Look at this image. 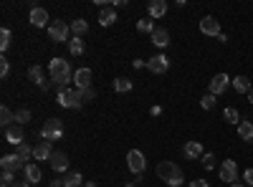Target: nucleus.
<instances>
[{"instance_id":"nucleus-26","label":"nucleus","mask_w":253,"mask_h":187,"mask_svg":"<svg viewBox=\"0 0 253 187\" xmlns=\"http://www.w3.org/2000/svg\"><path fill=\"white\" fill-rule=\"evenodd\" d=\"M28 76H31V81H36L41 89L46 86V81H43V69H41V66H31V69H28Z\"/></svg>"},{"instance_id":"nucleus-11","label":"nucleus","mask_w":253,"mask_h":187,"mask_svg":"<svg viewBox=\"0 0 253 187\" xmlns=\"http://www.w3.org/2000/svg\"><path fill=\"white\" fill-rule=\"evenodd\" d=\"M147 69H150L152 74H165L167 69H170V58H167V56H152L150 61H147Z\"/></svg>"},{"instance_id":"nucleus-35","label":"nucleus","mask_w":253,"mask_h":187,"mask_svg":"<svg viewBox=\"0 0 253 187\" xmlns=\"http://www.w3.org/2000/svg\"><path fill=\"white\" fill-rule=\"evenodd\" d=\"M203 167L205 170H215V154L213 152H205L203 154Z\"/></svg>"},{"instance_id":"nucleus-44","label":"nucleus","mask_w":253,"mask_h":187,"mask_svg":"<svg viewBox=\"0 0 253 187\" xmlns=\"http://www.w3.org/2000/svg\"><path fill=\"white\" fill-rule=\"evenodd\" d=\"M230 187H246L243 182H233V185H230Z\"/></svg>"},{"instance_id":"nucleus-43","label":"nucleus","mask_w":253,"mask_h":187,"mask_svg":"<svg viewBox=\"0 0 253 187\" xmlns=\"http://www.w3.org/2000/svg\"><path fill=\"white\" fill-rule=\"evenodd\" d=\"M28 185H31V182H13L10 187H28Z\"/></svg>"},{"instance_id":"nucleus-30","label":"nucleus","mask_w":253,"mask_h":187,"mask_svg":"<svg viewBox=\"0 0 253 187\" xmlns=\"http://www.w3.org/2000/svg\"><path fill=\"white\" fill-rule=\"evenodd\" d=\"M10 40H13V33L8 28H3V31H0V51H8L10 48Z\"/></svg>"},{"instance_id":"nucleus-12","label":"nucleus","mask_w":253,"mask_h":187,"mask_svg":"<svg viewBox=\"0 0 253 187\" xmlns=\"http://www.w3.org/2000/svg\"><path fill=\"white\" fill-rule=\"evenodd\" d=\"M23 139H26V132H23V127H20V124L5 129V142H8V144H15V147H20V144H23Z\"/></svg>"},{"instance_id":"nucleus-38","label":"nucleus","mask_w":253,"mask_h":187,"mask_svg":"<svg viewBox=\"0 0 253 187\" xmlns=\"http://www.w3.org/2000/svg\"><path fill=\"white\" fill-rule=\"evenodd\" d=\"M243 185H246V187H253V167H248V170L243 172Z\"/></svg>"},{"instance_id":"nucleus-32","label":"nucleus","mask_w":253,"mask_h":187,"mask_svg":"<svg viewBox=\"0 0 253 187\" xmlns=\"http://www.w3.org/2000/svg\"><path fill=\"white\" fill-rule=\"evenodd\" d=\"M69 51H71V56H81L84 53V40L81 38H71L69 40Z\"/></svg>"},{"instance_id":"nucleus-39","label":"nucleus","mask_w":253,"mask_h":187,"mask_svg":"<svg viewBox=\"0 0 253 187\" xmlns=\"http://www.w3.org/2000/svg\"><path fill=\"white\" fill-rule=\"evenodd\" d=\"M8 71H10V64H8L5 58H3V61H0V76L5 78V76H8Z\"/></svg>"},{"instance_id":"nucleus-20","label":"nucleus","mask_w":253,"mask_h":187,"mask_svg":"<svg viewBox=\"0 0 253 187\" xmlns=\"http://www.w3.org/2000/svg\"><path fill=\"white\" fill-rule=\"evenodd\" d=\"M230 86H233L238 94H248V91L253 89V84H251V78H248V76H236L233 81H230Z\"/></svg>"},{"instance_id":"nucleus-6","label":"nucleus","mask_w":253,"mask_h":187,"mask_svg":"<svg viewBox=\"0 0 253 187\" xmlns=\"http://www.w3.org/2000/svg\"><path fill=\"white\" fill-rule=\"evenodd\" d=\"M126 167H129L134 175H142V172H144V167H147L144 154H142L139 150H132L129 154H126Z\"/></svg>"},{"instance_id":"nucleus-21","label":"nucleus","mask_w":253,"mask_h":187,"mask_svg":"<svg viewBox=\"0 0 253 187\" xmlns=\"http://www.w3.org/2000/svg\"><path fill=\"white\" fill-rule=\"evenodd\" d=\"M23 175H26V182H41V170H38V164H33V162H28L26 167H23Z\"/></svg>"},{"instance_id":"nucleus-42","label":"nucleus","mask_w":253,"mask_h":187,"mask_svg":"<svg viewBox=\"0 0 253 187\" xmlns=\"http://www.w3.org/2000/svg\"><path fill=\"white\" fill-rule=\"evenodd\" d=\"M51 187H66V185H63V180H53V182H51Z\"/></svg>"},{"instance_id":"nucleus-15","label":"nucleus","mask_w":253,"mask_h":187,"mask_svg":"<svg viewBox=\"0 0 253 187\" xmlns=\"http://www.w3.org/2000/svg\"><path fill=\"white\" fill-rule=\"evenodd\" d=\"M182 154L187 159H203V144L200 142H185V147H182Z\"/></svg>"},{"instance_id":"nucleus-47","label":"nucleus","mask_w":253,"mask_h":187,"mask_svg":"<svg viewBox=\"0 0 253 187\" xmlns=\"http://www.w3.org/2000/svg\"><path fill=\"white\" fill-rule=\"evenodd\" d=\"M124 187H134V182H126V185H124Z\"/></svg>"},{"instance_id":"nucleus-34","label":"nucleus","mask_w":253,"mask_h":187,"mask_svg":"<svg viewBox=\"0 0 253 187\" xmlns=\"http://www.w3.org/2000/svg\"><path fill=\"white\" fill-rule=\"evenodd\" d=\"M200 104H203V109H215V104H218V96H213V94H205L203 99H200Z\"/></svg>"},{"instance_id":"nucleus-8","label":"nucleus","mask_w":253,"mask_h":187,"mask_svg":"<svg viewBox=\"0 0 253 187\" xmlns=\"http://www.w3.org/2000/svg\"><path fill=\"white\" fill-rule=\"evenodd\" d=\"M230 78L228 74H218V76H213V81H210V91L208 94H213V96H220V94H225L228 91V86H230Z\"/></svg>"},{"instance_id":"nucleus-36","label":"nucleus","mask_w":253,"mask_h":187,"mask_svg":"<svg viewBox=\"0 0 253 187\" xmlns=\"http://www.w3.org/2000/svg\"><path fill=\"white\" fill-rule=\"evenodd\" d=\"M26 121H31V112H28V109H20V112H15V124H20V127H23Z\"/></svg>"},{"instance_id":"nucleus-46","label":"nucleus","mask_w":253,"mask_h":187,"mask_svg":"<svg viewBox=\"0 0 253 187\" xmlns=\"http://www.w3.org/2000/svg\"><path fill=\"white\" fill-rule=\"evenodd\" d=\"M84 187H96V182H86V185H84Z\"/></svg>"},{"instance_id":"nucleus-25","label":"nucleus","mask_w":253,"mask_h":187,"mask_svg":"<svg viewBox=\"0 0 253 187\" xmlns=\"http://www.w3.org/2000/svg\"><path fill=\"white\" fill-rule=\"evenodd\" d=\"M13 121H15V114H13L8 107L0 109V124H3V129H10V127H13Z\"/></svg>"},{"instance_id":"nucleus-41","label":"nucleus","mask_w":253,"mask_h":187,"mask_svg":"<svg viewBox=\"0 0 253 187\" xmlns=\"http://www.w3.org/2000/svg\"><path fill=\"white\" fill-rule=\"evenodd\" d=\"M150 114H152V116H160V114H162V107H152Z\"/></svg>"},{"instance_id":"nucleus-37","label":"nucleus","mask_w":253,"mask_h":187,"mask_svg":"<svg viewBox=\"0 0 253 187\" xmlns=\"http://www.w3.org/2000/svg\"><path fill=\"white\" fill-rule=\"evenodd\" d=\"M79 94H81V101H94V99H96V89H91V86L84 89V91H79Z\"/></svg>"},{"instance_id":"nucleus-31","label":"nucleus","mask_w":253,"mask_h":187,"mask_svg":"<svg viewBox=\"0 0 253 187\" xmlns=\"http://www.w3.org/2000/svg\"><path fill=\"white\" fill-rule=\"evenodd\" d=\"M223 116H225V121H228V124H238V121H241V114H238V109H236V107H228V109L223 112Z\"/></svg>"},{"instance_id":"nucleus-23","label":"nucleus","mask_w":253,"mask_h":187,"mask_svg":"<svg viewBox=\"0 0 253 187\" xmlns=\"http://www.w3.org/2000/svg\"><path fill=\"white\" fill-rule=\"evenodd\" d=\"M238 134L243 142H253V121H241L238 124Z\"/></svg>"},{"instance_id":"nucleus-19","label":"nucleus","mask_w":253,"mask_h":187,"mask_svg":"<svg viewBox=\"0 0 253 187\" xmlns=\"http://www.w3.org/2000/svg\"><path fill=\"white\" fill-rule=\"evenodd\" d=\"M147 13H150L152 20H155V18H162V15L167 13V3H165V0H152V3L147 5Z\"/></svg>"},{"instance_id":"nucleus-45","label":"nucleus","mask_w":253,"mask_h":187,"mask_svg":"<svg viewBox=\"0 0 253 187\" xmlns=\"http://www.w3.org/2000/svg\"><path fill=\"white\" fill-rule=\"evenodd\" d=\"M248 101H251V104H253V89H251V91H248Z\"/></svg>"},{"instance_id":"nucleus-18","label":"nucleus","mask_w":253,"mask_h":187,"mask_svg":"<svg viewBox=\"0 0 253 187\" xmlns=\"http://www.w3.org/2000/svg\"><path fill=\"white\" fill-rule=\"evenodd\" d=\"M152 43H155L157 48H167V43H170V31H167V28H155Z\"/></svg>"},{"instance_id":"nucleus-16","label":"nucleus","mask_w":253,"mask_h":187,"mask_svg":"<svg viewBox=\"0 0 253 187\" xmlns=\"http://www.w3.org/2000/svg\"><path fill=\"white\" fill-rule=\"evenodd\" d=\"M48 164H51L56 172H66V170H69V157L63 154V152H53L51 159H48Z\"/></svg>"},{"instance_id":"nucleus-4","label":"nucleus","mask_w":253,"mask_h":187,"mask_svg":"<svg viewBox=\"0 0 253 187\" xmlns=\"http://www.w3.org/2000/svg\"><path fill=\"white\" fill-rule=\"evenodd\" d=\"M58 104L63 109H79L84 101H81V94L76 89H63V91H58Z\"/></svg>"},{"instance_id":"nucleus-10","label":"nucleus","mask_w":253,"mask_h":187,"mask_svg":"<svg viewBox=\"0 0 253 187\" xmlns=\"http://www.w3.org/2000/svg\"><path fill=\"white\" fill-rule=\"evenodd\" d=\"M0 167H3V172H10V175H15L18 170H23L26 164H23V159H20L18 154H5L3 159H0Z\"/></svg>"},{"instance_id":"nucleus-22","label":"nucleus","mask_w":253,"mask_h":187,"mask_svg":"<svg viewBox=\"0 0 253 187\" xmlns=\"http://www.w3.org/2000/svg\"><path fill=\"white\" fill-rule=\"evenodd\" d=\"M114 20H117V10H114V8H101V13H99V23H101L104 28H109Z\"/></svg>"},{"instance_id":"nucleus-28","label":"nucleus","mask_w":253,"mask_h":187,"mask_svg":"<svg viewBox=\"0 0 253 187\" xmlns=\"http://www.w3.org/2000/svg\"><path fill=\"white\" fill-rule=\"evenodd\" d=\"M155 28H157V26L152 23V18H142V20H137V31H139V33H150V36H152Z\"/></svg>"},{"instance_id":"nucleus-40","label":"nucleus","mask_w":253,"mask_h":187,"mask_svg":"<svg viewBox=\"0 0 253 187\" xmlns=\"http://www.w3.org/2000/svg\"><path fill=\"white\" fill-rule=\"evenodd\" d=\"M190 187H210L205 180H195V182H190Z\"/></svg>"},{"instance_id":"nucleus-29","label":"nucleus","mask_w":253,"mask_h":187,"mask_svg":"<svg viewBox=\"0 0 253 187\" xmlns=\"http://www.w3.org/2000/svg\"><path fill=\"white\" fill-rule=\"evenodd\" d=\"M81 172H66V177H63V185L66 187H81Z\"/></svg>"},{"instance_id":"nucleus-3","label":"nucleus","mask_w":253,"mask_h":187,"mask_svg":"<svg viewBox=\"0 0 253 187\" xmlns=\"http://www.w3.org/2000/svg\"><path fill=\"white\" fill-rule=\"evenodd\" d=\"M41 137H43V142H56L63 137V121L61 119H48L43 124V129H41Z\"/></svg>"},{"instance_id":"nucleus-27","label":"nucleus","mask_w":253,"mask_h":187,"mask_svg":"<svg viewBox=\"0 0 253 187\" xmlns=\"http://www.w3.org/2000/svg\"><path fill=\"white\" fill-rule=\"evenodd\" d=\"M114 91H117V94H126V91H132V81L126 78V76H119V78L114 81Z\"/></svg>"},{"instance_id":"nucleus-33","label":"nucleus","mask_w":253,"mask_h":187,"mask_svg":"<svg viewBox=\"0 0 253 187\" xmlns=\"http://www.w3.org/2000/svg\"><path fill=\"white\" fill-rule=\"evenodd\" d=\"M15 154H18L20 159H23V162L28 164V159L33 157V147H28V144L23 142V144H20V147H18V152H15Z\"/></svg>"},{"instance_id":"nucleus-24","label":"nucleus","mask_w":253,"mask_h":187,"mask_svg":"<svg viewBox=\"0 0 253 187\" xmlns=\"http://www.w3.org/2000/svg\"><path fill=\"white\" fill-rule=\"evenodd\" d=\"M86 31H89V23H86L84 18H76L74 23H71V33H74V38H81Z\"/></svg>"},{"instance_id":"nucleus-9","label":"nucleus","mask_w":253,"mask_h":187,"mask_svg":"<svg viewBox=\"0 0 253 187\" xmlns=\"http://www.w3.org/2000/svg\"><path fill=\"white\" fill-rule=\"evenodd\" d=\"M200 33L203 36H220V20L218 18H213V15H205L203 20H200Z\"/></svg>"},{"instance_id":"nucleus-17","label":"nucleus","mask_w":253,"mask_h":187,"mask_svg":"<svg viewBox=\"0 0 253 187\" xmlns=\"http://www.w3.org/2000/svg\"><path fill=\"white\" fill-rule=\"evenodd\" d=\"M31 23H33L36 28H46V26H48V13H46L43 8H33V10H31Z\"/></svg>"},{"instance_id":"nucleus-2","label":"nucleus","mask_w":253,"mask_h":187,"mask_svg":"<svg viewBox=\"0 0 253 187\" xmlns=\"http://www.w3.org/2000/svg\"><path fill=\"white\" fill-rule=\"evenodd\" d=\"M157 177L165 185H170V187H180L185 182V175H182V170L177 167L175 162H160L157 164Z\"/></svg>"},{"instance_id":"nucleus-13","label":"nucleus","mask_w":253,"mask_h":187,"mask_svg":"<svg viewBox=\"0 0 253 187\" xmlns=\"http://www.w3.org/2000/svg\"><path fill=\"white\" fill-rule=\"evenodd\" d=\"M74 81H76V91L89 89V86H91V71H89V69H79V71L74 74Z\"/></svg>"},{"instance_id":"nucleus-1","label":"nucleus","mask_w":253,"mask_h":187,"mask_svg":"<svg viewBox=\"0 0 253 187\" xmlns=\"http://www.w3.org/2000/svg\"><path fill=\"white\" fill-rule=\"evenodd\" d=\"M48 74H51V81L58 86V91L63 89H69V84L74 81V74H71V66H69V61L66 58H53L51 64H48Z\"/></svg>"},{"instance_id":"nucleus-14","label":"nucleus","mask_w":253,"mask_h":187,"mask_svg":"<svg viewBox=\"0 0 253 187\" xmlns=\"http://www.w3.org/2000/svg\"><path fill=\"white\" fill-rule=\"evenodd\" d=\"M53 150H51V142H38L33 147V159L36 162H43V159H51Z\"/></svg>"},{"instance_id":"nucleus-7","label":"nucleus","mask_w":253,"mask_h":187,"mask_svg":"<svg viewBox=\"0 0 253 187\" xmlns=\"http://www.w3.org/2000/svg\"><path fill=\"white\" fill-rule=\"evenodd\" d=\"M218 175H220V180L223 182H238V164L233 162V159H225L223 164H220V170H218Z\"/></svg>"},{"instance_id":"nucleus-5","label":"nucleus","mask_w":253,"mask_h":187,"mask_svg":"<svg viewBox=\"0 0 253 187\" xmlns=\"http://www.w3.org/2000/svg\"><path fill=\"white\" fill-rule=\"evenodd\" d=\"M69 33H71V26H66L63 20H53V23L48 26V36L56 40V43H66Z\"/></svg>"}]
</instances>
